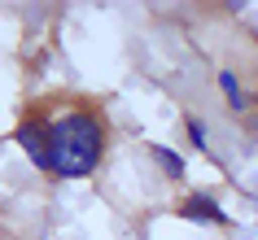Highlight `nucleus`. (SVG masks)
<instances>
[{
	"mask_svg": "<svg viewBox=\"0 0 258 240\" xmlns=\"http://www.w3.org/2000/svg\"><path fill=\"white\" fill-rule=\"evenodd\" d=\"M149 153H153V162H158V166H162V171L171 175V179H184V157H179L175 148H166V144H153Z\"/></svg>",
	"mask_w": 258,
	"mask_h": 240,
	"instance_id": "4",
	"label": "nucleus"
},
{
	"mask_svg": "<svg viewBox=\"0 0 258 240\" xmlns=\"http://www.w3.org/2000/svg\"><path fill=\"white\" fill-rule=\"evenodd\" d=\"M188 140H192L197 148H206V122H202V118H188Z\"/></svg>",
	"mask_w": 258,
	"mask_h": 240,
	"instance_id": "6",
	"label": "nucleus"
},
{
	"mask_svg": "<svg viewBox=\"0 0 258 240\" xmlns=\"http://www.w3.org/2000/svg\"><path fill=\"white\" fill-rule=\"evenodd\" d=\"M219 88H223V96H228L232 109H245V105H249V96L241 92V83H236V74H232V70H223V74H219Z\"/></svg>",
	"mask_w": 258,
	"mask_h": 240,
	"instance_id": "5",
	"label": "nucleus"
},
{
	"mask_svg": "<svg viewBox=\"0 0 258 240\" xmlns=\"http://www.w3.org/2000/svg\"><path fill=\"white\" fill-rule=\"evenodd\" d=\"M179 214H184L188 223H228V214H223V205H219L215 197H206V192H197V197H188Z\"/></svg>",
	"mask_w": 258,
	"mask_h": 240,
	"instance_id": "3",
	"label": "nucleus"
},
{
	"mask_svg": "<svg viewBox=\"0 0 258 240\" xmlns=\"http://www.w3.org/2000/svg\"><path fill=\"white\" fill-rule=\"evenodd\" d=\"M14 140L22 148H27V157L40 166V171H48V122H40V118H27L22 127L14 131Z\"/></svg>",
	"mask_w": 258,
	"mask_h": 240,
	"instance_id": "2",
	"label": "nucleus"
},
{
	"mask_svg": "<svg viewBox=\"0 0 258 240\" xmlns=\"http://www.w3.org/2000/svg\"><path fill=\"white\" fill-rule=\"evenodd\" d=\"M105 153V127L92 109H70L48 122V171L61 179H83Z\"/></svg>",
	"mask_w": 258,
	"mask_h": 240,
	"instance_id": "1",
	"label": "nucleus"
}]
</instances>
